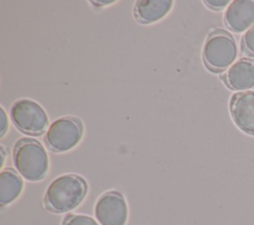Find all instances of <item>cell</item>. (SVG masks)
I'll return each mask as SVG.
<instances>
[{"instance_id":"cell-1","label":"cell","mask_w":254,"mask_h":225,"mask_svg":"<svg viewBox=\"0 0 254 225\" xmlns=\"http://www.w3.org/2000/svg\"><path fill=\"white\" fill-rule=\"evenodd\" d=\"M87 184L77 174H64L55 178L48 186L44 205L54 213H64L74 209L83 200Z\"/></svg>"},{"instance_id":"cell-2","label":"cell","mask_w":254,"mask_h":225,"mask_svg":"<svg viewBox=\"0 0 254 225\" xmlns=\"http://www.w3.org/2000/svg\"><path fill=\"white\" fill-rule=\"evenodd\" d=\"M13 163L18 173L29 181L43 179L49 170V158L40 142L20 139L14 146Z\"/></svg>"},{"instance_id":"cell-3","label":"cell","mask_w":254,"mask_h":225,"mask_svg":"<svg viewBox=\"0 0 254 225\" xmlns=\"http://www.w3.org/2000/svg\"><path fill=\"white\" fill-rule=\"evenodd\" d=\"M236 56V43L228 32L216 29L209 33L202 48L203 62L209 70L221 72L228 69Z\"/></svg>"},{"instance_id":"cell-4","label":"cell","mask_w":254,"mask_h":225,"mask_svg":"<svg viewBox=\"0 0 254 225\" xmlns=\"http://www.w3.org/2000/svg\"><path fill=\"white\" fill-rule=\"evenodd\" d=\"M10 117L21 132L34 136L43 134L49 124L43 107L31 99L17 100L11 106Z\"/></svg>"},{"instance_id":"cell-5","label":"cell","mask_w":254,"mask_h":225,"mask_svg":"<svg viewBox=\"0 0 254 225\" xmlns=\"http://www.w3.org/2000/svg\"><path fill=\"white\" fill-rule=\"evenodd\" d=\"M81 137V122L73 117H63L50 124L44 140L50 150L62 153L74 148Z\"/></svg>"},{"instance_id":"cell-6","label":"cell","mask_w":254,"mask_h":225,"mask_svg":"<svg viewBox=\"0 0 254 225\" xmlns=\"http://www.w3.org/2000/svg\"><path fill=\"white\" fill-rule=\"evenodd\" d=\"M94 215L100 225H125L128 216L124 196L118 191H107L99 196Z\"/></svg>"},{"instance_id":"cell-7","label":"cell","mask_w":254,"mask_h":225,"mask_svg":"<svg viewBox=\"0 0 254 225\" xmlns=\"http://www.w3.org/2000/svg\"><path fill=\"white\" fill-rule=\"evenodd\" d=\"M229 111L234 124L245 134L254 136V91H240L232 94Z\"/></svg>"},{"instance_id":"cell-8","label":"cell","mask_w":254,"mask_h":225,"mask_svg":"<svg viewBox=\"0 0 254 225\" xmlns=\"http://www.w3.org/2000/svg\"><path fill=\"white\" fill-rule=\"evenodd\" d=\"M224 23L234 33L250 29L254 25V0L232 1L224 13Z\"/></svg>"},{"instance_id":"cell-9","label":"cell","mask_w":254,"mask_h":225,"mask_svg":"<svg viewBox=\"0 0 254 225\" xmlns=\"http://www.w3.org/2000/svg\"><path fill=\"white\" fill-rule=\"evenodd\" d=\"M222 78L226 86L232 90H250L254 87V59L239 58L226 70Z\"/></svg>"},{"instance_id":"cell-10","label":"cell","mask_w":254,"mask_h":225,"mask_svg":"<svg viewBox=\"0 0 254 225\" xmlns=\"http://www.w3.org/2000/svg\"><path fill=\"white\" fill-rule=\"evenodd\" d=\"M172 5L170 0H139L135 3L134 15L140 23H154L165 17Z\"/></svg>"},{"instance_id":"cell-11","label":"cell","mask_w":254,"mask_h":225,"mask_svg":"<svg viewBox=\"0 0 254 225\" xmlns=\"http://www.w3.org/2000/svg\"><path fill=\"white\" fill-rule=\"evenodd\" d=\"M23 180L19 173L11 168L2 169L0 173V204L2 206L13 202L21 193Z\"/></svg>"},{"instance_id":"cell-12","label":"cell","mask_w":254,"mask_h":225,"mask_svg":"<svg viewBox=\"0 0 254 225\" xmlns=\"http://www.w3.org/2000/svg\"><path fill=\"white\" fill-rule=\"evenodd\" d=\"M240 47L245 56L254 57V25L243 34L240 41Z\"/></svg>"},{"instance_id":"cell-13","label":"cell","mask_w":254,"mask_h":225,"mask_svg":"<svg viewBox=\"0 0 254 225\" xmlns=\"http://www.w3.org/2000/svg\"><path fill=\"white\" fill-rule=\"evenodd\" d=\"M63 225H100L95 219L84 214H68L63 221Z\"/></svg>"},{"instance_id":"cell-14","label":"cell","mask_w":254,"mask_h":225,"mask_svg":"<svg viewBox=\"0 0 254 225\" xmlns=\"http://www.w3.org/2000/svg\"><path fill=\"white\" fill-rule=\"evenodd\" d=\"M203 3L213 9V10H221L223 8H225L226 6L228 7V4H230L231 2L228 1V0H206V1H203Z\"/></svg>"},{"instance_id":"cell-15","label":"cell","mask_w":254,"mask_h":225,"mask_svg":"<svg viewBox=\"0 0 254 225\" xmlns=\"http://www.w3.org/2000/svg\"><path fill=\"white\" fill-rule=\"evenodd\" d=\"M0 124H1V130H0V137H3L6 133V130L8 129V121L6 117V113L3 109V107H0Z\"/></svg>"},{"instance_id":"cell-16","label":"cell","mask_w":254,"mask_h":225,"mask_svg":"<svg viewBox=\"0 0 254 225\" xmlns=\"http://www.w3.org/2000/svg\"><path fill=\"white\" fill-rule=\"evenodd\" d=\"M114 1H90V3L94 4V6H105V5H108V4H111L113 3Z\"/></svg>"},{"instance_id":"cell-17","label":"cell","mask_w":254,"mask_h":225,"mask_svg":"<svg viewBox=\"0 0 254 225\" xmlns=\"http://www.w3.org/2000/svg\"><path fill=\"white\" fill-rule=\"evenodd\" d=\"M1 152H2V164H1V166L3 165V163H4V157H5V153H4V147H2L1 146Z\"/></svg>"}]
</instances>
